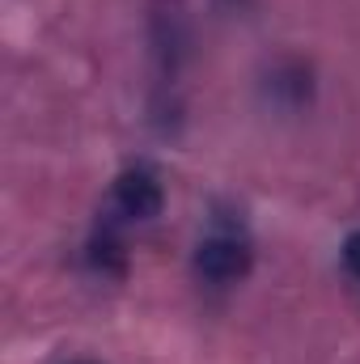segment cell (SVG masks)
Returning <instances> with one entry per match:
<instances>
[{"label": "cell", "mask_w": 360, "mask_h": 364, "mask_svg": "<svg viewBox=\"0 0 360 364\" xmlns=\"http://www.w3.org/2000/svg\"><path fill=\"white\" fill-rule=\"evenodd\" d=\"M195 272L212 284H229L250 272V242L238 229H212L195 250Z\"/></svg>", "instance_id": "6da1fadb"}, {"label": "cell", "mask_w": 360, "mask_h": 364, "mask_svg": "<svg viewBox=\"0 0 360 364\" xmlns=\"http://www.w3.org/2000/svg\"><path fill=\"white\" fill-rule=\"evenodd\" d=\"M162 182L149 166H132L115 178V212L127 220H153L162 212Z\"/></svg>", "instance_id": "7a4b0ae2"}, {"label": "cell", "mask_w": 360, "mask_h": 364, "mask_svg": "<svg viewBox=\"0 0 360 364\" xmlns=\"http://www.w3.org/2000/svg\"><path fill=\"white\" fill-rule=\"evenodd\" d=\"M90 259H93V267H102V272H123V246H119L115 229H102V233L93 237Z\"/></svg>", "instance_id": "3957f363"}, {"label": "cell", "mask_w": 360, "mask_h": 364, "mask_svg": "<svg viewBox=\"0 0 360 364\" xmlns=\"http://www.w3.org/2000/svg\"><path fill=\"white\" fill-rule=\"evenodd\" d=\"M344 267H348V275L352 279H360V229L344 242Z\"/></svg>", "instance_id": "277c9868"}]
</instances>
